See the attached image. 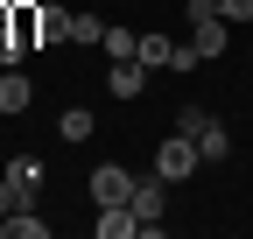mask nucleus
<instances>
[{
	"instance_id": "1",
	"label": "nucleus",
	"mask_w": 253,
	"mask_h": 239,
	"mask_svg": "<svg viewBox=\"0 0 253 239\" xmlns=\"http://www.w3.org/2000/svg\"><path fill=\"white\" fill-rule=\"evenodd\" d=\"M197 169H204V155H197L190 134H169L162 148H155V176H162V183H183V176H197Z\"/></svg>"
},
{
	"instance_id": "2",
	"label": "nucleus",
	"mask_w": 253,
	"mask_h": 239,
	"mask_svg": "<svg viewBox=\"0 0 253 239\" xmlns=\"http://www.w3.org/2000/svg\"><path fill=\"white\" fill-rule=\"evenodd\" d=\"M134 183H141V176H126L120 162H99V169H91V204H126Z\"/></svg>"
},
{
	"instance_id": "3",
	"label": "nucleus",
	"mask_w": 253,
	"mask_h": 239,
	"mask_svg": "<svg viewBox=\"0 0 253 239\" xmlns=\"http://www.w3.org/2000/svg\"><path fill=\"white\" fill-rule=\"evenodd\" d=\"M126 204H134V218H141V239H155V225H162V176H141Z\"/></svg>"
},
{
	"instance_id": "4",
	"label": "nucleus",
	"mask_w": 253,
	"mask_h": 239,
	"mask_svg": "<svg viewBox=\"0 0 253 239\" xmlns=\"http://www.w3.org/2000/svg\"><path fill=\"white\" fill-rule=\"evenodd\" d=\"M113 99H141L148 92V64H141V56H113Z\"/></svg>"
},
{
	"instance_id": "5",
	"label": "nucleus",
	"mask_w": 253,
	"mask_h": 239,
	"mask_svg": "<svg viewBox=\"0 0 253 239\" xmlns=\"http://www.w3.org/2000/svg\"><path fill=\"white\" fill-rule=\"evenodd\" d=\"M91 232H99V239H134V232H141V218H134V204H99Z\"/></svg>"
},
{
	"instance_id": "6",
	"label": "nucleus",
	"mask_w": 253,
	"mask_h": 239,
	"mask_svg": "<svg viewBox=\"0 0 253 239\" xmlns=\"http://www.w3.org/2000/svg\"><path fill=\"white\" fill-rule=\"evenodd\" d=\"M190 141H197V155H204V162H225V155H232V134L218 127V120H204V127L190 134Z\"/></svg>"
},
{
	"instance_id": "7",
	"label": "nucleus",
	"mask_w": 253,
	"mask_h": 239,
	"mask_svg": "<svg viewBox=\"0 0 253 239\" xmlns=\"http://www.w3.org/2000/svg\"><path fill=\"white\" fill-rule=\"evenodd\" d=\"M28 99H36V84L7 64V78H0V113H28Z\"/></svg>"
},
{
	"instance_id": "8",
	"label": "nucleus",
	"mask_w": 253,
	"mask_h": 239,
	"mask_svg": "<svg viewBox=\"0 0 253 239\" xmlns=\"http://www.w3.org/2000/svg\"><path fill=\"white\" fill-rule=\"evenodd\" d=\"M7 176H14V190H21L28 204L42 197V162H36V155H14V162H7Z\"/></svg>"
},
{
	"instance_id": "9",
	"label": "nucleus",
	"mask_w": 253,
	"mask_h": 239,
	"mask_svg": "<svg viewBox=\"0 0 253 239\" xmlns=\"http://www.w3.org/2000/svg\"><path fill=\"white\" fill-rule=\"evenodd\" d=\"M190 42H197V56L211 64V56L225 49V14H211V21H197V28H190Z\"/></svg>"
},
{
	"instance_id": "10",
	"label": "nucleus",
	"mask_w": 253,
	"mask_h": 239,
	"mask_svg": "<svg viewBox=\"0 0 253 239\" xmlns=\"http://www.w3.org/2000/svg\"><path fill=\"white\" fill-rule=\"evenodd\" d=\"M134 56H141L148 71H169V56H176V42L162 36V28H155V36H141V49H134Z\"/></svg>"
},
{
	"instance_id": "11",
	"label": "nucleus",
	"mask_w": 253,
	"mask_h": 239,
	"mask_svg": "<svg viewBox=\"0 0 253 239\" xmlns=\"http://www.w3.org/2000/svg\"><path fill=\"white\" fill-rule=\"evenodd\" d=\"M36 36L42 42H71V14L63 7H36Z\"/></svg>"
},
{
	"instance_id": "12",
	"label": "nucleus",
	"mask_w": 253,
	"mask_h": 239,
	"mask_svg": "<svg viewBox=\"0 0 253 239\" xmlns=\"http://www.w3.org/2000/svg\"><path fill=\"white\" fill-rule=\"evenodd\" d=\"M56 134L63 141H91V106H71V113L56 120Z\"/></svg>"
},
{
	"instance_id": "13",
	"label": "nucleus",
	"mask_w": 253,
	"mask_h": 239,
	"mask_svg": "<svg viewBox=\"0 0 253 239\" xmlns=\"http://www.w3.org/2000/svg\"><path fill=\"white\" fill-rule=\"evenodd\" d=\"M7 232L14 239H49V225L36 218V204H28V211H7Z\"/></svg>"
},
{
	"instance_id": "14",
	"label": "nucleus",
	"mask_w": 253,
	"mask_h": 239,
	"mask_svg": "<svg viewBox=\"0 0 253 239\" xmlns=\"http://www.w3.org/2000/svg\"><path fill=\"white\" fill-rule=\"evenodd\" d=\"M71 42H106V21L99 14H71Z\"/></svg>"
},
{
	"instance_id": "15",
	"label": "nucleus",
	"mask_w": 253,
	"mask_h": 239,
	"mask_svg": "<svg viewBox=\"0 0 253 239\" xmlns=\"http://www.w3.org/2000/svg\"><path fill=\"white\" fill-rule=\"evenodd\" d=\"M106 56H134L141 49V36H134V28H106V42H99Z\"/></svg>"
},
{
	"instance_id": "16",
	"label": "nucleus",
	"mask_w": 253,
	"mask_h": 239,
	"mask_svg": "<svg viewBox=\"0 0 253 239\" xmlns=\"http://www.w3.org/2000/svg\"><path fill=\"white\" fill-rule=\"evenodd\" d=\"M204 120H211L204 106H190V99H183V106H176V134H197V127H204Z\"/></svg>"
},
{
	"instance_id": "17",
	"label": "nucleus",
	"mask_w": 253,
	"mask_h": 239,
	"mask_svg": "<svg viewBox=\"0 0 253 239\" xmlns=\"http://www.w3.org/2000/svg\"><path fill=\"white\" fill-rule=\"evenodd\" d=\"M218 14L225 21H253V0H218Z\"/></svg>"
},
{
	"instance_id": "18",
	"label": "nucleus",
	"mask_w": 253,
	"mask_h": 239,
	"mask_svg": "<svg viewBox=\"0 0 253 239\" xmlns=\"http://www.w3.org/2000/svg\"><path fill=\"white\" fill-rule=\"evenodd\" d=\"M183 14H190V28H197V21H211V14H218V0H190Z\"/></svg>"
},
{
	"instance_id": "19",
	"label": "nucleus",
	"mask_w": 253,
	"mask_h": 239,
	"mask_svg": "<svg viewBox=\"0 0 253 239\" xmlns=\"http://www.w3.org/2000/svg\"><path fill=\"white\" fill-rule=\"evenodd\" d=\"M0 232H7V218H0Z\"/></svg>"
},
{
	"instance_id": "20",
	"label": "nucleus",
	"mask_w": 253,
	"mask_h": 239,
	"mask_svg": "<svg viewBox=\"0 0 253 239\" xmlns=\"http://www.w3.org/2000/svg\"><path fill=\"white\" fill-rule=\"evenodd\" d=\"M246 56H253V42H246Z\"/></svg>"
}]
</instances>
